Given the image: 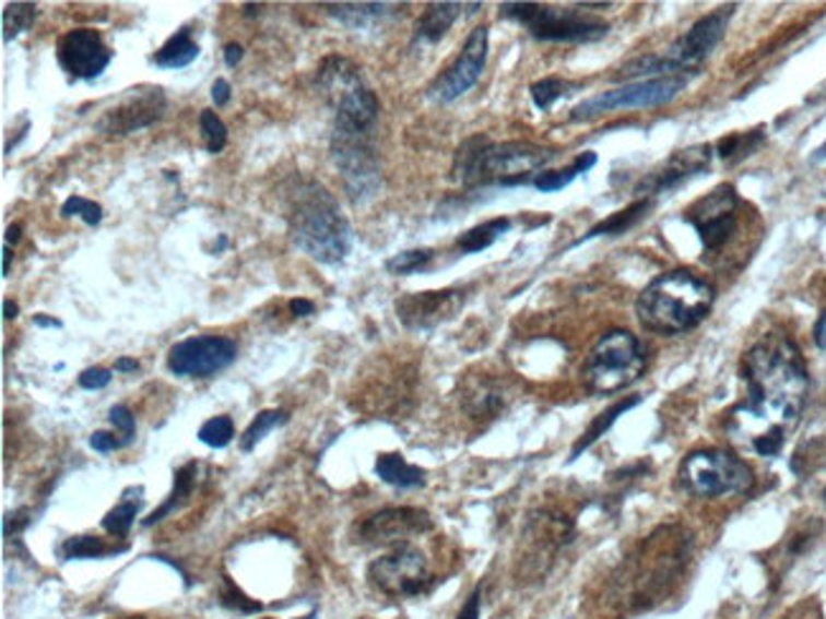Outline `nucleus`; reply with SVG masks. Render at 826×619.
I'll use <instances>...</instances> for the list:
<instances>
[{
  "label": "nucleus",
  "mask_w": 826,
  "mask_h": 619,
  "mask_svg": "<svg viewBox=\"0 0 826 619\" xmlns=\"http://www.w3.org/2000/svg\"><path fill=\"white\" fill-rule=\"evenodd\" d=\"M743 376L747 394L730 414V437L760 457H776L806 406V364L796 343L774 333L747 350Z\"/></svg>",
  "instance_id": "f257e3e1"
},
{
  "label": "nucleus",
  "mask_w": 826,
  "mask_h": 619,
  "mask_svg": "<svg viewBox=\"0 0 826 619\" xmlns=\"http://www.w3.org/2000/svg\"><path fill=\"white\" fill-rule=\"evenodd\" d=\"M287 237L300 252L321 264H339L352 252V224L337 195L321 180L295 176L285 193Z\"/></svg>",
  "instance_id": "f03ea898"
},
{
  "label": "nucleus",
  "mask_w": 826,
  "mask_h": 619,
  "mask_svg": "<svg viewBox=\"0 0 826 619\" xmlns=\"http://www.w3.org/2000/svg\"><path fill=\"white\" fill-rule=\"evenodd\" d=\"M555 158V151L534 143H491L475 135L458 147L453 178L469 191L486 186H521L540 176L536 170Z\"/></svg>",
  "instance_id": "7ed1b4c3"
},
{
  "label": "nucleus",
  "mask_w": 826,
  "mask_h": 619,
  "mask_svg": "<svg viewBox=\"0 0 826 619\" xmlns=\"http://www.w3.org/2000/svg\"><path fill=\"white\" fill-rule=\"evenodd\" d=\"M715 289L689 270L659 274L636 300V316L646 331L680 335L697 328L709 316Z\"/></svg>",
  "instance_id": "20e7f679"
},
{
  "label": "nucleus",
  "mask_w": 826,
  "mask_h": 619,
  "mask_svg": "<svg viewBox=\"0 0 826 619\" xmlns=\"http://www.w3.org/2000/svg\"><path fill=\"white\" fill-rule=\"evenodd\" d=\"M374 132L377 130L356 128L344 120H333L331 128V160L339 168L349 199L356 206L377 199L385 183Z\"/></svg>",
  "instance_id": "39448f33"
},
{
  "label": "nucleus",
  "mask_w": 826,
  "mask_h": 619,
  "mask_svg": "<svg viewBox=\"0 0 826 619\" xmlns=\"http://www.w3.org/2000/svg\"><path fill=\"white\" fill-rule=\"evenodd\" d=\"M318 90L333 107V120L352 122L356 128L377 130L379 99L364 82L362 69L344 57H326L316 74Z\"/></svg>",
  "instance_id": "423d86ee"
},
{
  "label": "nucleus",
  "mask_w": 826,
  "mask_h": 619,
  "mask_svg": "<svg viewBox=\"0 0 826 619\" xmlns=\"http://www.w3.org/2000/svg\"><path fill=\"white\" fill-rule=\"evenodd\" d=\"M735 5H724L720 11L705 15L692 26L687 34L669 46L659 57H644L641 59V74L646 80H659V76H687L689 72H697L699 67L709 59V53L717 49L722 41L728 23L732 19Z\"/></svg>",
  "instance_id": "0eeeda50"
},
{
  "label": "nucleus",
  "mask_w": 826,
  "mask_h": 619,
  "mask_svg": "<svg viewBox=\"0 0 826 619\" xmlns=\"http://www.w3.org/2000/svg\"><path fill=\"white\" fill-rule=\"evenodd\" d=\"M646 368L641 341L628 331H611L595 343L582 368L586 383L595 394H615L634 383Z\"/></svg>",
  "instance_id": "6e6552de"
},
{
  "label": "nucleus",
  "mask_w": 826,
  "mask_h": 619,
  "mask_svg": "<svg viewBox=\"0 0 826 619\" xmlns=\"http://www.w3.org/2000/svg\"><path fill=\"white\" fill-rule=\"evenodd\" d=\"M502 15L517 21L519 26H524L540 41L592 44L600 41L611 31V26L605 21L595 19V15L540 3H504Z\"/></svg>",
  "instance_id": "1a4fd4ad"
},
{
  "label": "nucleus",
  "mask_w": 826,
  "mask_h": 619,
  "mask_svg": "<svg viewBox=\"0 0 826 619\" xmlns=\"http://www.w3.org/2000/svg\"><path fill=\"white\" fill-rule=\"evenodd\" d=\"M680 483L695 498L740 496V492L751 490L753 469L730 452L699 450L684 457Z\"/></svg>",
  "instance_id": "9d476101"
},
{
  "label": "nucleus",
  "mask_w": 826,
  "mask_h": 619,
  "mask_svg": "<svg viewBox=\"0 0 826 619\" xmlns=\"http://www.w3.org/2000/svg\"><path fill=\"white\" fill-rule=\"evenodd\" d=\"M689 76H659V80H641V82H628L623 87L600 92L595 97H588L580 102L578 107H573L570 120L573 122H588L592 117H600L613 109H644V107H659L672 102L676 94L687 87Z\"/></svg>",
  "instance_id": "9b49d317"
},
{
  "label": "nucleus",
  "mask_w": 826,
  "mask_h": 619,
  "mask_svg": "<svg viewBox=\"0 0 826 619\" xmlns=\"http://www.w3.org/2000/svg\"><path fill=\"white\" fill-rule=\"evenodd\" d=\"M369 582L387 597L404 599L427 592V586L433 584V574L423 551L410 544H400L392 553L371 563Z\"/></svg>",
  "instance_id": "f8f14e48"
},
{
  "label": "nucleus",
  "mask_w": 826,
  "mask_h": 619,
  "mask_svg": "<svg viewBox=\"0 0 826 619\" xmlns=\"http://www.w3.org/2000/svg\"><path fill=\"white\" fill-rule=\"evenodd\" d=\"M168 99L161 87H135L128 90L113 102L110 107L103 109V115L97 117L95 130L103 135H132L151 128L153 122H158L166 115Z\"/></svg>",
  "instance_id": "ddd939ff"
},
{
  "label": "nucleus",
  "mask_w": 826,
  "mask_h": 619,
  "mask_svg": "<svg viewBox=\"0 0 826 619\" xmlns=\"http://www.w3.org/2000/svg\"><path fill=\"white\" fill-rule=\"evenodd\" d=\"M237 343L224 335H197L168 350V371L184 379H209L235 364Z\"/></svg>",
  "instance_id": "4468645a"
},
{
  "label": "nucleus",
  "mask_w": 826,
  "mask_h": 619,
  "mask_svg": "<svg viewBox=\"0 0 826 619\" xmlns=\"http://www.w3.org/2000/svg\"><path fill=\"white\" fill-rule=\"evenodd\" d=\"M488 59V26H479L471 31V36L465 38L461 53H458L453 64L446 72L435 76V82L427 87V94L438 102H456L463 97L465 92L475 87V82L481 80L483 69H486Z\"/></svg>",
  "instance_id": "2eb2a0df"
},
{
  "label": "nucleus",
  "mask_w": 826,
  "mask_h": 619,
  "mask_svg": "<svg viewBox=\"0 0 826 619\" xmlns=\"http://www.w3.org/2000/svg\"><path fill=\"white\" fill-rule=\"evenodd\" d=\"M687 222L703 239L705 252H717L728 245L738 224V193L732 186H720L687 209Z\"/></svg>",
  "instance_id": "dca6fc26"
},
{
  "label": "nucleus",
  "mask_w": 826,
  "mask_h": 619,
  "mask_svg": "<svg viewBox=\"0 0 826 619\" xmlns=\"http://www.w3.org/2000/svg\"><path fill=\"white\" fill-rule=\"evenodd\" d=\"M59 64L69 80H99L113 64V51L95 28H72L57 44Z\"/></svg>",
  "instance_id": "f3484780"
},
{
  "label": "nucleus",
  "mask_w": 826,
  "mask_h": 619,
  "mask_svg": "<svg viewBox=\"0 0 826 619\" xmlns=\"http://www.w3.org/2000/svg\"><path fill=\"white\" fill-rule=\"evenodd\" d=\"M465 305V289H430V293H410L394 302L397 318L410 331H430L440 323L453 320Z\"/></svg>",
  "instance_id": "a211bd4d"
},
{
  "label": "nucleus",
  "mask_w": 826,
  "mask_h": 619,
  "mask_svg": "<svg viewBox=\"0 0 826 619\" xmlns=\"http://www.w3.org/2000/svg\"><path fill=\"white\" fill-rule=\"evenodd\" d=\"M433 528V519L420 508H387V511L371 513L356 526V540L366 546H389L402 544L410 536Z\"/></svg>",
  "instance_id": "6ab92c4d"
},
{
  "label": "nucleus",
  "mask_w": 826,
  "mask_h": 619,
  "mask_svg": "<svg viewBox=\"0 0 826 619\" xmlns=\"http://www.w3.org/2000/svg\"><path fill=\"white\" fill-rule=\"evenodd\" d=\"M712 163V147L709 145H695L687 151L674 153L672 158H666L653 174L646 176L641 183L636 186L638 195H651V193H666L672 188L687 183L689 178L705 174Z\"/></svg>",
  "instance_id": "aec40b11"
},
{
  "label": "nucleus",
  "mask_w": 826,
  "mask_h": 619,
  "mask_svg": "<svg viewBox=\"0 0 826 619\" xmlns=\"http://www.w3.org/2000/svg\"><path fill=\"white\" fill-rule=\"evenodd\" d=\"M323 11L352 31H371L392 21L402 5L397 3H326Z\"/></svg>",
  "instance_id": "412c9836"
},
{
  "label": "nucleus",
  "mask_w": 826,
  "mask_h": 619,
  "mask_svg": "<svg viewBox=\"0 0 826 619\" xmlns=\"http://www.w3.org/2000/svg\"><path fill=\"white\" fill-rule=\"evenodd\" d=\"M465 8L463 3H430L415 23V44H438L442 36L453 28Z\"/></svg>",
  "instance_id": "4be33fe9"
},
{
  "label": "nucleus",
  "mask_w": 826,
  "mask_h": 619,
  "mask_svg": "<svg viewBox=\"0 0 826 619\" xmlns=\"http://www.w3.org/2000/svg\"><path fill=\"white\" fill-rule=\"evenodd\" d=\"M199 53H201V49H199V44L193 41L191 28L184 26L181 31H176V34L170 36L158 51L153 53L151 61L158 69H184V67L193 64V61L199 59Z\"/></svg>",
  "instance_id": "5701e85b"
},
{
  "label": "nucleus",
  "mask_w": 826,
  "mask_h": 619,
  "mask_svg": "<svg viewBox=\"0 0 826 619\" xmlns=\"http://www.w3.org/2000/svg\"><path fill=\"white\" fill-rule=\"evenodd\" d=\"M199 473H201L199 462H189V465H184L181 469H178L176 480H174V490H170L166 503H163L158 511H153L151 515H148V519L143 521V526H155V523H161L166 515L174 513L176 508H181L186 500L193 496V488H197V483H199Z\"/></svg>",
  "instance_id": "b1692460"
},
{
  "label": "nucleus",
  "mask_w": 826,
  "mask_h": 619,
  "mask_svg": "<svg viewBox=\"0 0 826 619\" xmlns=\"http://www.w3.org/2000/svg\"><path fill=\"white\" fill-rule=\"evenodd\" d=\"M374 469L381 480L394 488H423L425 485V469L410 465L402 454H379Z\"/></svg>",
  "instance_id": "393cba45"
},
{
  "label": "nucleus",
  "mask_w": 826,
  "mask_h": 619,
  "mask_svg": "<svg viewBox=\"0 0 826 619\" xmlns=\"http://www.w3.org/2000/svg\"><path fill=\"white\" fill-rule=\"evenodd\" d=\"M465 409L473 419L496 417L504 409V389L494 381H475L465 391Z\"/></svg>",
  "instance_id": "a878e982"
},
{
  "label": "nucleus",
  "mask_w": 826,
  "mask_h": 619,
  "mask_svg": "<svg viewBox=\"0 0 826 619\" xmlns=\"http://www.w3.org/2000/svg\"><path fill=\"white\" fill-rule=\"evenodd\" d=\"M509 229H511V218H506V216L491 218V222L479 224V226H473L471 231H465L463 237L458 239V249L465 254L483 252V249L494 247Z\"/></svg>",
  "instance_id": "bb28decb"
},
{
  "label": "nucleus",
  "mask_w": 826,
  "mask_h": 619,
  "mask_svg": "<svg viewBox=\"0 0 826 619\" xmlns=\"http://www.w3.org/2000/svg\"><path fill=\"white\" fill-rule=\"evenodd\" d=\"M598 163V155L595 153H582L578 155V160L573 163L570 168H563V170H547V174H540L534 178V188L542 193H555V191H563L565 186H570L575 178H578L580 174H588V170L595 166Z\"/></svg>",
  "instance_id": "cd10ccee"
},
{
  "label": "nucleus",
  "mask_w": 826,
  "mask_h": 619,
  "mask_svg": "<svg viewBox=\"0 0 826 619\" xmlns=\"http://www.w3.org/2000/svg\"><path fill=\"white\" fill-rule=\"evenodd\" d=\"M649 206H651L649 201H638V203H634V206L618 211V214H613L611 218H605V222H600V224L592 226V229L580 241L603 237V234H611V237H615V234H623L626 229H630V226H634V224L641 222L646 211H649Z\"/></svg>",
  "instance_id": "c85d7f7f"
},
{
  "label": "nucleus",
  "mask_w": 826,
  "mask_h": 619,
  "mask_svg": "<svg viewBox=\"0 0 826 619\" xmlns=\"http://www.w3.org/2000/svg\"><path fill=\"white\" fill-rule=\"evenodd\" d=\"M122 551H125V546H105L103 540L95 536H74L61 546V556H64V561L103 559V556H113Z\"/></svg>",
  "instance_id": "c756f323"
},
{
  "label": "nucleus",
  "mask_w": 826,
  "mask_h": 619,
  "mask_svg": "<svg viewBox=\"0 0 826 619\" xmlns=\"http://www.w3.org/2000/svg\"><path fill=\"white\" fill-rule=\"evenodd\" d=\"M287 421V414L280 412V409H264L257 414V417L252 419V425H249L245 429V435H241V450L245 452H252L257 444H260L264 437H268L272 429L285 425Z\"/></svg>",
  "instance_id": "7c9ffc66"
},
{
  "label": "nucleus",
  "mask_w": 826,
  "mask_h": 619,
  "mask_svg": "<svg viewBox=\"0 0 826 619\" xmlns=\"http://www.w3.org/2000/svg\"><path fill=\"white\" fill-rule=\"evenodd\" d=\"M573 90H578V84H575V82L559 80V76H547V80L534 82L532 87H529V94H532L534 107L542 109V112H547V109L555 105L557 99H563V97H567V94H573Z\"/></svg>",
  "instance_id": "2f4dec72"
},
{
  "label": "nucleus",
  "mask_w": 826,
  "mask_h": 619,
  "mask_svg": "<svg viewBox=\"0 0 826 619\" xmlns=\"http://www.w3.org/2000/svg\"><path fill=\"white\" fill-rule=\"evenodd\" d=\"M36 21L34 3H5L3 8V41H13L23 31H28Z\"/></svg>",
  "instance_id": "473e14b6"
},
{
  "label": "nucleus",
  "mask_w": 826,
  "mask_h": 619,
  "mask_svg": "<svg viewBox=\"0 0 826 619\" xmlns=\"http://www.w3.org/2000/svg\"><path fill=\"white\" fill-rule=\"evenodd\" d=\"M638 402H641V398H638V396H634V398H626V402L615 404L611 412H603V414H600V417H598V419H595V421H592V425H590L588 432L580 437V442H578V444H575V450H573V460H575V457H578V454H580L582 450H588V447H590L592 442H595V440H598V437H603L605 429H607V427H611V425H613V421H615V419H618L623 412H628V409H630V406H636Z\"/></svg>",
  "instance_id": "72a5a7b5"
},
{
  "label": "nucleus",
  "mask_w": 826,
  "mask_h": 619,
  "mask_svg": "<svg viewBox=\"0 0 826 619\" xmlns=\"http://www.w3.org/2000/svg\"><path fill=\"white\" fill-rule=\"evenodd\" d=\"M199 128L209 155H220L227 147V124L220 120V115L214 109H201Z\"/></svg>",
  "instance_id": "f704fd0d"
},
{
  "label": "nucleus",
  "mask_w": 826,
  "mask_h": 619,
  "mask_svg": "<svg viewBox=\"0 0 826 619\" xmlns=\"http://www.w3.org/2000/svg\"><path fill=\"white\" fill-rule=\"evenodd\" d=\"M140 505H143V500H130V498H125L120 505H115L113 511L105 515V519H103V528H105L107 533H113V536L125 538V536H128V533H130L132 523H135V519H138Z\"/></svg>",
  "instance_id": "c9c22d12"
},
{
  "label": "nucleus",
  "mask_w": 826,
  "mask_h": 619,
  "mask_svg": "<svg viewBox=\"0 0 826 619\" xmlns=\"http://www.w3.org/2000/svg\"><path fill=\"white\" fill-rule=\"evenodd\" d=\"M433 249H410V252H400L394 254L392 260H387V272L397 274V277H404V274H415L420 270H425L427 264L433 262Z\"/></svg>",
  "instance_id": "e433bc0d"
},
{
  "label": "nucleus",
  "mask_w": 826,
  "mask_h": 619,
  "mask_svg": "<svg viewBox=\"0 0 826 619\" xmlns=\"http://www.w3.org/2000/svg\"><path fill=\"white\" fill-rule=\"evenodd\" d=\"M235 437V421L229 417H214L204 421V427L199 429V442L212 447V450H222L227 447Z\"/></svg>",
  "instance_id": "4c0bfd02"
},
{
  "label": "nucleus",
  "mask_w": 826,
  "mask_h": 619,
  "mask_svg": "<svg viewBox=\"0 0 826 619\" xmlns=\"http://www.w3.org/2000/svg\"><path fill=\"white\" fill-rule=\"evenodd\" d=\"M61 216L72 218L80 216L87 226H97L103 222V206L90 199H82V195H69V199L61 203Z\"/></svg>",
  "instance_id": "58836bf2"
},
{
  "label": "nucleus",
  "mask_w": 826,
  "mask_h": 619,
  "mask_svg": "<svg viewBox=\"0 0 826 619\" xmlns=\"http://www.w3.org/2000/svg\"><path fill=\"white\" fill-rule=\"evenodd\" d=\"M110 421H113V427L120 432L125 447L132 444V440H135V417H132V412L128 409V406L125 404L113 406Z\"/></svg>",
  "instance_id": "ea45409f"
},
{
  "label": "nucleus",
  "mask_w": 826,
  "mask_h": 619,
  "mask_svg": "<svg viewBox=\"0 0 826 619\" xmlns=\"http://www.w3.org/2000/svg\"><path fill=\"white\" fill-rule=\"evenodd\" d=\"M755 138H758L760 140V135H735V138H728V140H722V143L720 145H717V151H720V155H722V158H735V155L740 153V155H745V153H751L753 151V140Z\"/></svg>",
  "instance_id": "a19ab883"
},
{
  "label": "nucleus",
  "mask_w": 826,
  "mask_h": 619,
  "mask_svg": "<svg viewBox=\"0 0 826 619\" xmlns=\"http://www.w3.org/2000/svg\"><path fill=\"white\" fill-rule=\"evenodd\" d=\"M110 381H113V371H107V368H87V371L80 373V386L87 391L105 389Z\"/></svg>",
  "instance_id": "79ce46f5"
},
{
  "label": "nucleus",
  "mask_w": 826,
  "mask_h": 619,
  "mask_svg": "<svg viewBox=\"0 0 826 619\" xmlns=\"http://www.w3.org/2000/svg\"><path fill=\"white\" fill-rule=\"evenodd\" d=\"M222 597H224V605L237 607V609H241V612H257V609H260V605H257V602H247L245 594H241L239 590H235L229 579H227V582H224V594H222Z\"/></svg>",
  "instance_id": "37998d69"
},
{
  "label": "nucleus",
  "mask_w": 826,
  "mask_h": 619,
  "mask_svg": "<svg viewBox=\"0 0 826 619\" xmlns=\"http://www.w3.org/2000/svg\"><path fill=\"white\" fill-rule=\"evenodd\" d=\"M90 447L97 452H115V450H120V447H125V442L110 432H95L90 437Z\"/></svg>",
  "instance_id": "c03bdc74"
},
{
  "label": "nucleus",
  "mask_w": 826,
  "mask_h": 619,
  "mask_svg": "<svg viewBox=\"0 0 826 619\" xmlns=\"http://www.w3.org/2000/svg\"><path fill=\"white\" fill-rule=\"evenodd\" d=\"M26 515H28L26 508H21V511H15V513L8 515V519H5V526H3V533H5V536H11V531H13V533H19L21 528H26V526H28V519H26Z\"/></svg>",
  "instance_id": "a18cd8bd"
},
{
  "label": "nucleus",
  "mask_w": 826,
  "mask_h": 619,
  "mask_svg": "<svg viewBox=\"0 0 826 619\" xmlns=\"http://www.w3.org/2000/svg\"><path fill=\"white\" fill-rule=\"evenodd\" d=\"M212 99H214V105H216V107L229 105V99H232V87H229V82H227V80H216V82L212 84Z\"/></svg>",
  "instance_id": "49530a36"
},
{
  "label": "nucleus",
  "mask_w": 826,
  "mask_h": 619,
  "mask_svg": "<svg viewBox=\"0 0 826 619\" xmlns=\"http://www.w3.org/2000/svg\"><path fill=\"white\" fill-rule=\"evenodd\" d=\"M481 617V590H475L469 602H465V607L461 609V615H458V619H479Z\"/></svg>",
  "instance_id": "de8ad7c7"
},
{
  "label": "nucleus",
  "mask_w": 826,
  "mask_h": 619,
  "mask_svg": "<svg viewBox=\"0 0 826 619\" xmlns=\"http://www.w3.org/2000/svg\"><path fill=\"white\" fill-rule=\"evenodd\" d=\"M241 57H245V49H241L239 44H227L224 46V64H227L229 69H235Z\"/></svg>",
  "instance_id": "09e8293b"
},
{
  "label": "nucleus",
  "mask_w": 826,
  "mask_h": 619,
  "mask_svg": "<svg viewBox=\"0 0 826 619\" xmlns=\"http://www.w3.org/2000/svg\"><path fill=\"white\" fill-rule=\"evenodd\" d=\"M314 310H316V305L310 300H303V297H295V300H291V312L295 318L314 316Z\"/></svg>",
  "instance_id": "8fccbe9b"
},
{
  "label": "nucleus",
  "mask_w": 826,
  "mask_h": 619,
  "mask_svg": "<svg viewBox=\"0 0 826 619\" xmlns=\"http://www.w3.org/2000/svg\"><path fill=\"white\" fill-rule=\"evenodd\" d=\"M814 341H816V346L826 350V310L822 312L819 320H816V325H814Z\"/></svg>",
  "instance_id": "3c124183"
},
{
  "label": "nucleus",
  "mask_w": 826,
  "mask_h": 619,
  "mask_svg": "<svg viewBox=\"0 0 826 619\" xmlns=\"http://www.w3.org/2000/svg\"><path fill=\"white\" fill-rule=\"evenodd\" d=\"M140 364L135 358H118V364H115V371H122V373H130V371H138Z\"/></svg>",
  "instance_id": "603ef678"
},
{
  "label": "nucleus",
  "mask_w": 826,
  "mask_h": 619,
  "mask_svg": "<svg viewBox=\"0 0 826 619\" xmlns=\"http://www.w3.org/2000/svg\"><path fill=\"white\" fill-rule=\"evenodd\" d=\"M34 325L36 328H61V320L49 318V316H34Z\"/></svg>",
  "instance_id": "864d4df0"
},
{
  "label": "nucleus",
  "mask_w": 826,
  "mask_h": 619,
  "mask_svg": "<svg viewBox=\"0 0 826 619\" xmlns=\"http://www.w3.org/2000/svg\"><path fill=\"white\" fill-rule=\"evenodd\" d=\"M19 239H21V224H11V226H8V229H5V245L11 247V245H15V241H19Z\"/></svg>",
  "instance_id": "5fc2aeb1"
},
{
  "label": "nucleus",
  "mask_w": 826,
  "mask_h": 619,
  "mask_svg": "<svg viewBox=\"0 0 826 619\" xmlns=\"http://www.w3.org/2000/svg\"><path fill=\"white\" fill-rule=\"evenodd\" d=\"M3 318L5 320H15V318H19V305H15L13 300H5L3 302Z\"/></svg>",
  "instance_id": "6e6d98bb"
},
{
  "label": "nucleus",
  "mask_w": 826,
  "mask_h": 619,
  "mask_svg": "<svg viewBox=\"0 0 826 619\" xmlns=\"http://www.w3.org/2000/svg\"><path fill=\"white\" fill-rule=\"evenodd\" d=\"M11 260H13V252H11V247H3V274H8V272H11Z\"/></svg>",
  "instance_id": "4d7b16f0"
},
{
  "label": "nucleus",
  "mask_w": 826,
  "mask_h": 619,
  "mask_svg": "<svg viewBox=\"0 0 826 619\" xmlns=\"http://www.w3.org/2000/svg\"><path fill=\"white\" fill-rule=\"evenodd\" d=\"M245 11H247V15H257V13H260V5H245Z\"/></svg>",
  "instance_id": "13d9d810"
},
{
  "label": "nucleus",
  "mask_w": 826,
  "mask_h": 619,
  "mask_svg": "<svg viewBox=\"0 0 826 619\" xmlns=\"http://www.w3.org/2000/svg\"><path fill=\"white\" fill-rule=\"evenodd\" d=\"M819 158H824V160H826V143L822 145V151H819Z\"/></svg>",
  "instance_id": "bf43d9fd"
},
{
  "label": "nucleus",
  "mask_w": 826,
  "mask_h": 619,
  "mask_svg": "<svg viewBox=\"0 0 826 619\" xmlns=\"http://www.w3.org/2000/svg\"><path fill=\"white\" fill-rule=\"evenodd\" d=\"M303 619H314V615H308V617H303Z\"/></svg>",
  "instance_id": "052dcab7"
},
{
  "label": "nucleus",
  "mask_w": 826,
  "mask_h": 619,
  "mask_svg": "<svg viewBox=\"0 0 826 619\" xmlns=\"http://www.w3.org/2000/svg\"><path fill=\"white\" fill-rule=\"evenodd\" d=\"M824 498H826V490H824Z\"/></svg>",
  "instance_id": "680f3d73"
}]
</instances>
